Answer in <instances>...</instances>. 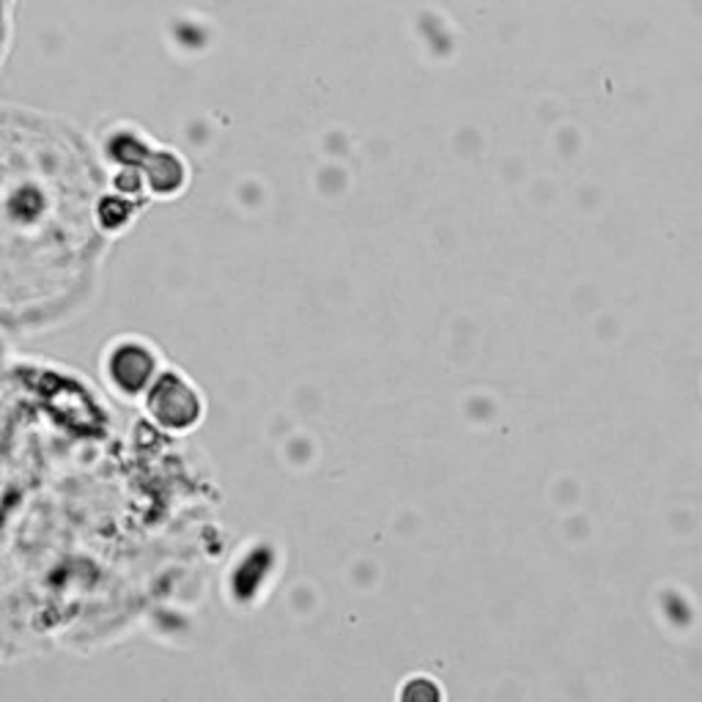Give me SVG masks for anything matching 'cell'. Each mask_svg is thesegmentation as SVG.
Wrapping results in <instances>:
<instances>
[{
	"label": "cell",
	"instance_id": "6da1fadb",
	"mask_svg": "<svg viewBox=\"0 0 702 702\" xmlns=\"http://www.w3.org/2000/svg\"><path fill=\"white\" fill-rule=\"evenodd\" d=\"M102 201L33 187L0 198V330L31 333L58 324L91 294L113 236Z\"/></svg>",
	"mask_w": 702,
	"mask_h": 702
},
{
	"label": "cell",
	"instance_id": "7a4b0ae2",
	"mask_svg": "<svg viewBox=\"0 0 702 702\" xmlns=\"http://www.w3.org/2000/svg\"><path fill=\"white\" fill-rule=\"evenodd\" d=\"M168 365L163 363L157 349L148 346V341L135 338V335H124L115 338L102 354V374L104 381L119 392L126 401H135L148 392V387L157 381V376Z\"/></svg>",
	"mask_w": 702,
	"mask_h": 702
},
{
	"label": "cell",
	"instance_id": "3957f363",
	"mask_svg": "<svg viewBox=\"0 0 702 702\" xmlns=\"http://www.w3.org/2000/svg\"><path fill=\"white\" fill-rule=\"evenodd\" d=\"M143 406H146L148 417L168 434H190L196 425H201L207 403H203L201 392L196 390L187 376L179 370L165 368L157 376L148 392L143 395Z\"/></svg>",
	"mask_w": 702,
	"mask_h": 702
},
{
	"label": "cell",
	"instance_id": "277c9868",
	"mask_svg": "<svg viewBox=\"0 0 702 702\" xmlns=\"http://www.w3.org/2000/svg\"><path fill=\"white\" fill-rule=\"evenodd\" d=\"M143 174H146L148 196L176 198L179 192H185L187 181H190V165L174 148L157 146L152 157L146 159V165H143Z\"/></svg>",
	"mask_w": 702,
	"mask_h": 702
},
{
	"label": "cell",
	"instance_id": "5b68a950",
	"mask_svg": "<svg viewBox=\"0 0 702 702\" xmlns=\"http://www.w3.org/2000/svg\"><path fill=\"white\" fill-rule=\"evenodd\" d=\"M157 146L146 132L130 124L115 126L102 137V154L113 168H143Z\"/></svg>",
	"mask_w": 702,
	"mask_h": 702
}]
</instances>
